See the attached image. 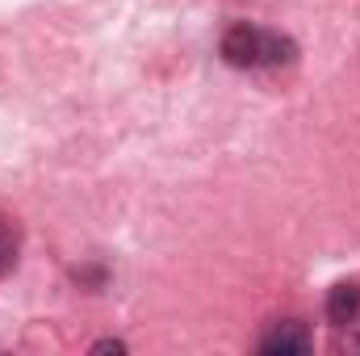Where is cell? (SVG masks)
<instances>
[{"mask_svg":"<svg viewBox=\"0 0 360 356\" xmlns=\"http://www.w3.org/2000/svg\"><path fill=\"white\" fill-rule=\"evenodd\" d=\"M314 348V336L306 323L297 319H285V323H272L269 331L260 336V352L264 356H306Z\"/></svg>","mask_w":360,"mask_h":356,"instance_id":"obj_2","label":"cell"},{"mask_svg":"<svg viewBox=\"0 0 360 356\" xmlns=\"http://www.w3.org/2000/svg\"><path fill=\"white\" fill-rule=\"evenodd\" d=\"M360 314V281H340L327 289V323L348 327Z\"/></svg>","mask_w":360,"mask_h":356,"instance_id":"obj_3","label":"cell"},{"mask_svg":"<svg viewBox=\"0 0 360 356\" xmlns=\"http://www.w3.org/2000/svg\"><path fill=\"white\" fill-rule=\"evenodd\" d=\"M222 59L231 68H281V63H293L297 59V46L293 38L285 34H272V30H260V25H231L222 34Z\"/></svg>","mask_w":360,"mask_h":356,"instance_id":"obj_1","label":"cell"},{"mask_svg":"<svg viewBox=\"0 0 360 356\" xmlns=\"http://www.w3.org/2000/svg\"><path fill=\"white\" fill-rule=\"evenodd\" d=\"M21 260V222L0 214V276H8Z\"/></svg>","mask_w":360,"mask_h":356,"instance_id":"obj_4","label":"cell"},{"mask_svg":"<svg viewBox=\"0 0 360 356\" xmlns=\"http://www.w3.org/2000/svg\"><path fill=\"white\" fill-rule=\"evenodd\" d=\"M92 352H126V340H96Z\"/></svg>","mask_w":360,"mask_h":356,"instance_id":"obj_5","label":"cell"}]
</instances>
